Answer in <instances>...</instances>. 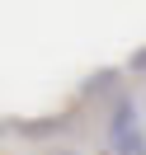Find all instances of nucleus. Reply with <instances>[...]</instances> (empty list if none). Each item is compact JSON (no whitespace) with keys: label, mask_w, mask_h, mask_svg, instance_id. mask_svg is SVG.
Masks as SVG:
<instances>
[{"label":"nucleus","mask_w":146,"mask_h":155,"mask_svg":"<svg viewBox=\"0 0 146 155\" xmlns=\"http://www.w3.org/2000/svg\"><path fill=\"white\" fill-rule=\"evenodd\" d=\"M108 141H113V155H146V132L137 127V113H132L127 99H118V104H113Z\"/></svg>","instance_id":"1"},{"label":"nucleus","mask_w":146,"mask_h":155,"mask_svg":"<svg viewBox=\"0 0 146 155\" xmlns=\"http://www.w3.org/2000/svg\"><path fill=\"white\" fill-rule=\"evenodd\" d=\"M19 127V136H33V141H38V136H52V132H66V117H38V122H14Z\"/></svg>","instance_id":"2"},{"label":"nucleus","mask_w":146,"mask_h":155,"mask_svg":"<svg viewBox=\"0 0 146 155\" xmlns=\"http://www.w3.org/2000/svg\"><path fill=\"white\" fill-rule=\"evenodd\" d=\"M113 80H118V71H99V75L90 80V89H108V85H113Z\"/></svg>","instance_id":"3"},{"label":"nucleus","mask_w":146,"mask_h":155,"mask_svg":"<svg viewBox=\"0 0 146 155\" xmlns=\"http://www.w3.org/2000/svg\"><path fill=\"white\" fill-rule=\"evenodd\" d=\"M127 71H132V75H146V47H141V52H132V61H127Z\"/></svg>","instance_id":"4"}]
</instances>
